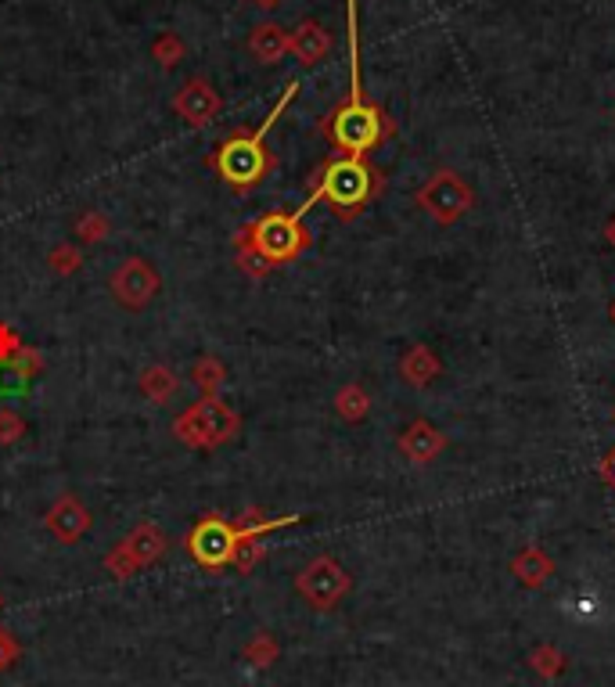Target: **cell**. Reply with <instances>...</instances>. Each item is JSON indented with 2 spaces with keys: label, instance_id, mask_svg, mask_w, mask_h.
Here are the masks:
<instances>
[{
  "label": "cell",
  "instance_id": "12",
  "mask_svg": "<svg viewBox=\"0 0 615 687\" xmlns=\"http://www.w3.org/2000/svg\"><path fill=\"white\" fill-rule=\"evenodd\" d=\"M40 371H44V353L33 346H22L8 364H0V396L29 393V385Z\"/></svg>",
  "mask_w": 615,
  "mask_h": 687
},
{
  "label": "cell",
  "instance_id": "9",
  "mask_svg": "<svg viewBox=\"0 0 615 687\" xmlns=\"http://www.w3.org/2000/svg\"><path fill=\"white\" fill-rule=\"evenodd\" d=\"M295 590L310 601L313 608H335L349 590V576L335 558H317L295 576Z\"/></svg>",
  "mask_w": 615,
  "mask_h": 687
},
{
  "label": "cell",
  "instance_id": "10",
  "mask_svg": "<svg viewBox=\"0 0 615 687\" xmlns=\"http://www.w3.org/2000/svg\"><path fill=\"white\" fill-rule=\"evenodd\" d=\"M44 526H47V533H51L54 540H62V544H76V540H83V536L90 533V526H94V515L83 508L80 497L62 493V497H58L51 508H47Z\"/></svg>",
  "mask_w": 615,
  "mask_h": 687
},
{
  "label": "cell",
  "instance_id": "1",
  "mask_svg": "<svg viewBox=\"0 0 615 687\" xmlns=\"http://www.w3.org/2000/svg\"><path fill=\"white\" fill-rule=\"evenodd\" d=\"M295 94H299V83L292 80L285 94H281V101L270 108V116L263 119L259 130H234V134L227 137V141H220V148L209 155V166H213L216 177H220L227 188H234L238 195H245V191L259 188V184L274 173L277 159L267 148V130L277 123V116L292 105Z\"/></svg>",
  "mask_w": 615,
  "mask_h": 687
},
{
  "label": "cell",
  "instance_id": "11",
  "mask_svg": "<svg viewBox=\"0 0 615 687\" xmlns=\"http://www.w3.org/2000/svg\"><path fill=\"white\" fill-rule=\"evenodd\" d=\"M173 112L188 126H205L220 116V94L205 80H188L173 98Z\"/></svg>",
  "mask_w": 615,
  "mask_h": 687
},
{
  "label": "cell",
  "instance_id": "22",
  "mask_svg": "<svg viewBox=\"0 0 615 687\" xmlns=\"http://www.w3.org/2000/svg\"><path fill=\"white\" fill-rule=\"evenodd\" d=\"M245 659L252 662V666H270V662L277 659V644H274V637L270 634H259L256 641L245 648Z\"/></svg>",
  "mask_w": 615,
  "mask_h": 687
},
{
  "label": "cell",
  "instance_id": "19",
  "mask_svg": "<svg viewBox=\"0 0 615 687\" xmlns=\"http://www.w3.org/2000/svg\"><path fill=\"white\" fill-rule=\"evenodd\" d=\"M152 58L162 65V69H173V65L184 58V44H180V36L173 33H162L159 40L152 44Z\"/></svg>",
  "mask_w": 615,
  "mask_h": 687
},
{
  "label": "cell",
  "instance_id": "5",
  "mask_svg": "<svg viewBox=\"0 0 615 687\" xmlns=\"http://www.w3.org/2000/svg\"><path fill=\"white\" fill-rule=\"evenodd\" d=\"M170 432L191 450H220L241 432V414L220 396H198L173 418Z\"/></svg>",
  "mask_w": 615,
  "mask_h": 687
},
{
  "label": "cell",
  "instance_id": "26",
  "mask_svg": "<svg viewBox=\"0 0 615 687\" xmlns=\"http://www.w3.org/2000/svg\"><path fill=\"white\" fill-rule=\"evenodd\" d=\"M259 4H263V8H277V0H259Z\"/></svg>",
  "mask_w": 615,
  "mask_h": 687
},
{
  "label": "cell",
  "instance_id": "7",
  "mask_svg": "<svg viewBox=\"0 0 615 687\" xmlns=\"http://www.w3.org/2000/svg\"><path fill=\"white\" fill-rule=\"evenodd\" d=\"M238 522L223 518L220 511H209L195 522V529L188 533V554L195 558V565L202 569H227L234 562V551H238Z\"/></svg>",
  "mask_w": 615,
  "mask_h": 687
},
{
  "label": "cell",
  "instance_id": "25",
  "mask_svg": "<svg viewBox=\"0 0 615 687\" xmlns=\"http://www.w3.org/2000/svg\"><path fill=\"white\" fill-rule=\"evenodd\" d=\"M22 346H26V342L18 339V331L11 328V324L0 321V364H8V360L15 357V353H18Z\"/></svg>",
  "mask_w": 615,
  "mask_h": 687
},
{
  "label": "cell",
  "instance_id": "13",
  "mask_svg": "<svg viewBox=\"0 0 615 687\" xmlns=\"http://www.w3.org/2000/svg\"><path fill=\"white\" fill-rule=\"evenodd\" d=\"M328 47H331L328 33H324L317 22H303V26L288 36V51H295V58H299L303 65L321 62L324 54H328Z\"/></svg>",
  "mask_w": 615,
  "mask_h": 687
},
{
  "label": "cell",
  "instance_id": "8",
  "mask_svg": "<svg viewBox=\"0 0 615 687\" xmlns=\"http://www.w3.org/2000/svg\"><path fill=\"white\" fill-rule=\"evenodd\" d=\"M159 288H162L159 270H155L144 256H126L123 263L112 270V277H108V292H112V299L130 313L144 310V306L159 295Z\"/></svg>",
  "mask_w": 615,
  "mask_h": 687
},
{
  "label": "cell",
  "instance_id": "14",
  "mask_svg": "<svg viewBox=\"0 0 615 687\" xmlns=\"http://www.w3.org/2000/svg\"><path fill=\"white\" fill-rule=\"evenodd\" d=\"M249 51L256 54L259 62H267V65L281 62L285 51H288V33L277 26V22H259L249 36Z\"/></svg>",
  "mask_w": 615,
  "mask_h": 687
},
{
  "label": "cell",
  "instance_id": "3",
  "mask_svg": "<svg viewBox=\"0 0 615 687\" xmlns=\"http://www.w3.org/2000/svg\"><path fill=\"white\" fill-rule=\"evenodd\" d=\"M234 249H245L252 256H259L270 270L285 267L292 259H299L310 249V231L303 227V213H285V209H274V213H263L252 224L238 227L231 234Z\"/></svg>",
  "mask_w": 615,
  "mask_h": 687
},
{
  "label": "cell",
  "instance_id": "20",
  "mask_svg": "<svg viewBox=\"0 0 615 687\" xmlns=\"http://www.w3.org/2000/svg\"><path fill=\"white\" fill-rule=\"evenodd\" d=\"M26 418L11 407H0V447H15L18 439L26 436Z\"/></svg>",
  "mask_w": 615,
  "mask_h": 687
},
{
  "label": "cell",
  "instance_id": "15",
  "mask_svg": "<svg viewBox=\"0 0 615 687\" xmlns=\"http://www.w3.org/2000/svg\"><path fill=\"white\" fill-rule=\"evenodd\" d=\"M137 385H141V393L148 396L152 403H159V407H166V403L173 400V396L180 393V378L173 375L166 364H152L144 367L141 378H137Z\"/></svg>",
  "mask_w": 615,
  "mask_h": 687
},
{
  "label": "cell",
  "instance_id": "16",
  "mask_svg": "<svg viewBox=\"0 0 615 687\" xmlns=\"http://www.w3.org/2000/svg\"><path fill=\"white\" fill-rule=\"evenodd\" d=\"M191 382H195V389L202 396H220L223 382H227V367H223L220 357L205 353V357H198L195 367H191Z\"/></svg>",
  "mask_w": 615,
  "mask_h": 687
},
{
  "label": "cell",
  "instance_id": "2",
  "mask_svg": "<svg viewBox=\"0 0 615 687\" xmlns=\"http://www.w3.org/2000/svg\"><path fill=\"white\" fill-rule=\"evenodd\" d=\"M349 72H353V87H349V101L324 123V134L331 137V144L342 155H357L364 159V152H371L378 141L385 137V119L375 105L364 101L360 90V58H357V4L349 0Z\"/></svg>",
  "mask_w": 615,
  "mask_h": 687
},
{
  "label": "cell",
  "instance_id": "27",
  "mask_svg": "<svg viewBox=\"0 0 615 687\" xmlns=\"http://www.w3.org/2000/svg\"><path fill=\"white\" fill-rule=\"evenodd\" d=\"M0 608H4V598H0Z\"/></svg>",
  "mask_w": 615,
  "mask_h": 687
},
{
  "label": "cell",
  "instance_id": "6",
  "mask_svg": "<svg viewBox=\"0 0 615 687\" xmlns=\"http://www.w3.org/2000/svg\"><path fill=\"white\" fill-rule=\"evenodd\" d=\"M170 540L162 533L159 522H137L130 533L105 554V572L112 580H134L137 572L155 565L166 554Z\"/></svg>",
  "mask_w": 615,
  "mask_h": 687
},
{
  "label": "cell",
  "instance_id": "17",
  "mask_svg": "<svg viewBox=\"0 0 615 687\" xmlns=\"http://www.w3.org/2000/svg\"><path fill=\"white\" fill-rule=\"evenodd\" d=\"M76 238L83 241V245H98V241L108 238V231H112V220H108L105 213H98V209H87V213L76 220Z\"/></svg>",
  "mask_w": 615,
  "mask_h": 687
},
{
  "label": "cell",
  "instance_id": "23",
  "mask_svg": "<svg viewBox=\"0 0 615 687\" xmlns=\"http://www.w3.org/2000/svg\"><path fill=\"white\" fill-rule=\"evenodd\" d=\"M234 263H238V270L241 274H249V277H267L270 274V267L263 263L259 256H252V252H245V249H234Z\"/></svg>",
  "mask_w": 615,
  "mask_h": 687
},
{
  "label": "cell",
  "instance_id": "18",
  "mask_svg": "<svg viewBox=\"0 0 615 687\" xmlns=\"http://www.w3.org/2000/svg\"><path fill=\"white\" fill-rule=\"evenodd\" d=\"M47 267H51L58 277L76 274V270L83 267V249L80 245H54V249L47 252Z\"/></svg>",
  "mask_w": 615,
  "mask_h": 687
},
{
  "label": "cell",
  "instance_id": "24",
  "mask_svg": "<svg viewBox=\"0 0 615 687\" xmlns=\"http://www.w3.org/2000/svg\"><path fill=\"white\" fill-rule=\"evenodd\" d=\"M18 655H22V644L15 641V634H11V630H0V673L11 670L18 662Z\"/></svg>",
  "mask_w": 615,
  "mask_h": 687
},
{
  "label": "cell",
  "instance_id": "4",
  "mask_svg": "<svg viewBox=\"0 0 615 687\" xmlns=\"http://www.w3.org/2000/svg\"><path fill=\"white\" fill-rule=\"evenodd\" d=\"M375 188H378V180H375V173L367 170V162L357 159V155H342V159L328 162L321 170V177L313 180V191L303 206H299V213H306L313 202H321L324 198L342 220H349V216H357L360 209L371 202Z\"/></svg>",
  "mask_w": 615,
  "mask_h": 687
},
{
  "label": "cell",
  "instance_id": "21",
  "mask_svg": "<svg viewBox=\"0 0 615 687\" xmlns=\"http://www.w3.org/2000/svg\"><path fill=\"white\" fill-rule=\"evenodd\" d=\"M339 414L346 421H357V418H364L367 414V396H364V389H357V385H346L339 393Z\"/></svg>",
  "mask_w": 615,
  "mask_h": 687
}]
</instances>
